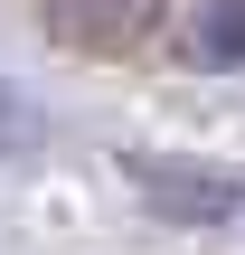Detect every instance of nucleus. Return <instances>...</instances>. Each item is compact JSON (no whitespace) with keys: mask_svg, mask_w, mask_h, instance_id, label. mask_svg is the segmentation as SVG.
<instances>
[{"mask_svg":"<svg viewBox=\"0 0 245 255\" xmlns=\"http://www.w3.org/2000/svg\"><path fill=\"white\" fill-rule=\"evenodd\" d=\"M38 19H47V38L76 47V57H123V47L151 38L161 0H38Z\"/></svg>","mask_w":245,"mask_h":255,"instance_id":"nucleus-1","label":"nucleus"},{"mask_svg":"<svg viewBox=\"0 0 245 255\" xmlns=\"http://www.w3.org/2000/svg\"><path fill=\"white\" fill-rule=\"evenodd\" d=\"M132 180H142V199L170 208V218H208V227L236 218V180H217V170H208V180H179V161H142Z\"/></svg>","mask_w":245,"mask_h":255,"instance_id":"nucleus-2","label":"nucleus"},{"mask_svg":"<svg viewBox=\"0 0 245 255\" xmlns=\"http://www.w3.org/2000/svg\"><path fill=\"white\" fill-rule=\"evenodd\" d=\"M189 66H208V76L245 66V0H208L189 19Z\"/></svg>","mask_w":245,"mask_h":255,"instance_id":"nucleus-3","label":"nucleus"}]
</instances>
